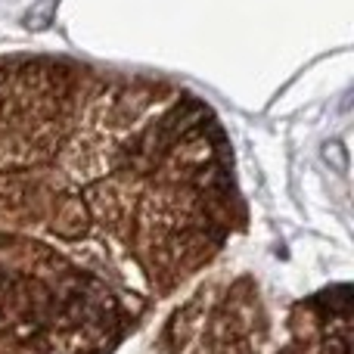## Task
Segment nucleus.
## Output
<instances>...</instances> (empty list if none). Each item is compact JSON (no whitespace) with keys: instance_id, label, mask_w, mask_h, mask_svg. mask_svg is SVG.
<instances>
[{"instance_id":"nucleus-3","label":"nucleus","mask_w":354,"mask_h":354,"mask_svg":"<svg viewBox=\"0 0 354 354\" xmlns=\"http://www.w3.org/2000/svg\"><path fill=\"white\" fill-rule=\"evenodd\" d=\"M268 311L255 280L212 283L177 308L162 333V354H261Z\"/></svg>"},{"instance_id":"nucleus-2","label":"nucleus","mask_w":354,"mask_h":354,"mask_svg":"<svg viewBox=\"0 0 354 354\" xmlns=\"http://www.w3.org/2000/svg\"><path fill=\"white\" fill-rule=\"evenodd\" d=\"M140 320L97 277L0 236V345L10 354H112Z\"/></svg>"},{"instance_id":"nucleus-4","label":"nucleus","mask_w":354,"mask_h":354,"mask_svg":"<svg viewBox=\"0 0 354 354\" xmlns=\"http://www.w3.org/2000/svg\"><path fill=\"white\" fill-rule=\"evenodd\" d=\"M280 354H351V292L336 286L301 301L289 317V342Z\"/></svg>"},{"instance_id":"nucleus-1","label":"nucleus","mask_w":354,"mask_h":354,"mask_svg":"<svg viewBox=\"0 0 354 354\" xmlns=\"http://www.w3.org/2000/svg\"><path fill=\"white\" fill-rule=\"evenodd\" d=\"M239 221L233 149L199 97L91 62L0 59V236L53 252L147 317Z\"/></svg>"},{"instance_id":"nucleus-5","label":"nucleus","mask_w":354,"mask_h":354,"mask_svg":"<svg viewBox=\"0 0 354 354\" xmlns=\"http://www.w3.org/2000/svg\"><path fill=\"white\" fill-rule=\"evenodd\" d=\"M56 3H59V0H41L37 6H31L28 16H25V28L37 31V28H44V25H50V19H53Z\"/></svg>"}]
</instances>
